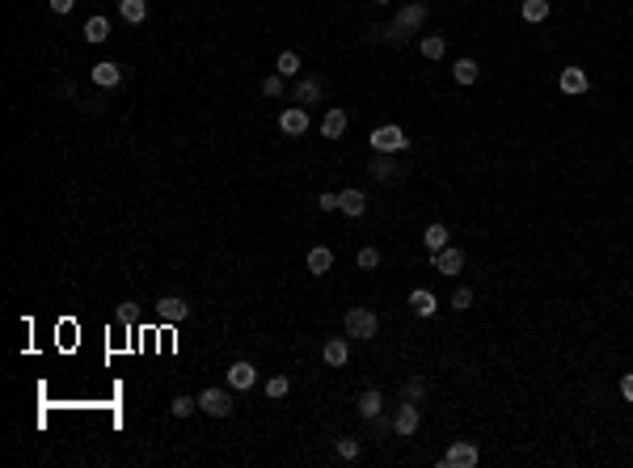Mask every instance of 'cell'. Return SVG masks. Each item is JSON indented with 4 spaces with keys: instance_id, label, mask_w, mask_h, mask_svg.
<instances>
[{
    "instance_id": "cell-1",
    "label": "cell",
    "mask_w": 633,
    "mask_h": 468,
    "mask_svg": "<svg viewBox=\"0 0 633 468\" xmlns=\"http://www.w3.org/2000/svg\"><path fill=\"white\" fill-rule=\"evenodd\" d=\"M422 21H426V4H422V0L401 4V9H397V17H393V26H389V38L405 43L409 34H418V30H422Z\"/></svg>"
},
{
    "instance_id": "cell-2",
    "label": "cell",
    "mask_w": 633,
    "mask_h": 468,
    "mask_svg": "<svg viewBox=\"0 0 633 468\" xmlns=\"http://www.w3.org/2000/svg\"><path fill=\"white\" fill-rule=\"evenodd\" d=\"M342 325H346V338H355V342H372L380 333V316L372 308H351L342 316Z\"/></svg>"
},
{
    "instance_id": "cell-3",
    "label": "cell",
    "mask_w": 633,
    "mask_h": 468,
    "mask_svg": "<svg viewBox=\"0 0 633 468\" xmlns=\"http://www.w3.org/2000/svg\"><path fill=\"white\" fill-rule=\"evenodd\" d=\"M372 148H376V152H405V148H409V135H405L401 127H393V123H389V127H376V131H372Z\"/></svg>"
},
{
    "instance_id": "cell-4",
    "label": "cell",
    "mask_w": 633,
    "mask_h": 468,
    "mask_svg": "<svg viewBox=\"0 0 633 468\" xmlns=\"http://www.w3.org/2000/svg\"><path fill=\"white\" fill-rule=\"evenodd\" d=\"M199 409L211 413V418H229V413H233V401H229L224 389H203L199 392Z\"/></svg>"
},
{
    "instance_id": "cell-5",
    "label": "cell",
    "mask_w": 633,
    "mask_h": 468,
    "mask_svg": "<svg viewBox=\"0 0 633 468\" xmlns=\"http://www.w3.org/2000/svg\"><path fill=\"white\" fill-rule=\"evenodd\" d=\"M477 460H481V456H477V447L461 439V443H452V447L444 452V460H439V464H444V468H473Z\"/></svg>"
},
{
    "instance_id": "cell-6",
    "label": "cell",
    "mask_w": 633,
    "mask_h": 468,
    "mask_svg": "<svg viewBox=\"0 0 633 468\" xmlns=\"http://www.w3.org/2000/svg\"><path fill=\"white\" fill-rule=\"evenodd\" d=\"M157 316L165 325H182L186 316H190V304L182 300V296H160L157 300Z\"/></svg>"
},
{
    "instance_id": "cell-7",
    "label": "cell",
    "mask_w": 633,
    "mask_h": 468,
    "mask_svg": "<svg viewBox=\"0 0 633 468\" xmlns=\"http://www.w3.org/2000/svg\"><path fill=\"white\" fill-rule=\"evenodd\" d=\"M418 422H422V413H418V401H405V405H397V418H393V430H397V435H414V430H418Z\"/></svg>"
},
{
    "instance_id": "cell-8",
    "label": "cell",
    "mask_w": 633,
    "mask_h": 468,
    "mask_svg": "<svg viewBox=\"0 0 633 468\" xmlns=\"http://www.w3.org/2000/svg\"><path fill=\"white\" fill-rule=\"evenodd\" d=\"M253 384H258V367H253V363H245V359H241V363H233V367H229V389L249 392Z\"/></svg>"
},
{
    "instance_id": "cell-9",
    "label": "cell",
    "mask_w": 633,
    "mask_h": 468,
    "mask_svg": "<svg viewBox=\"0 0 633 468\" xmlns=\"http://www.w3.org/2000/svg\"><path fill=\"white\" fill-rule=\"evenodd\" d=\"M431 262H435V270H439V274H461V266H465V253L448 245V249L431 253Z\"/></svg>"
},
{
    "instance_id": "cell-10",
    "label": "cell",
    "mask_w": 633,
    "mask_h": 468,
    "mask_svg": "<svg viewBox=\"0 0 633 468\" xmlns=\"http://www.w3.org/2000/svg\"><path fill=\"white\" fill-rule=\"evenodd\" d=\"M279 127H283V135H304V131H309V114H304L300 106H292V110L279 114Z\"/></svg>"
},
{
    "instance_id": "cell-11",
    "label": "cell",
    "mask_w": 633,
    "mask_h": 468,
    "mask_svg": "<svg viewBox=\"0 0 633 468\" xmlns=\"http://www.w3.org/2000/svg\"><path fill=\"white\" fill-rule=\"evenodd\" d=\"M372 177H376V182H385V186L401 177V169H397L393 152H376V160H372Z\"/></svg>"
},
{
    "instance_id": "cell-12",
    "label": "cell",
    "mask_w": 633,
    "mask_h": 468,
    "mask_svg": "<svg viewBox=\"0 0 633 468\" xmlns=\"http://www.w3.org/2000/svg\"><path fill=\"white\" fill-rule=\"evenodd\" d=\"M321 359H325V363H329V367H342V363H346V359H351V346H346V342H342V338H329V342H325V346H321Z\"/></svg>"
},
{
    "instance_id": "cell-13",
    "label": "cell",
    "mask_w": 633,
    "mask_h": 468,
    "mask_svg": "<svg viewBox=\"0 0 633 468\" xmlns=\"http://www.w3.org/2000/svg\"><path fill=\"white\" fill-rule=\"evenodd\" d=\"M557 84H561V93H587V89H591V80H587L583 68H566V72L557 77Z\"/></svg>"
},
{
    "instance_id": "cell-14",
    "label": "cell",
    "mask_w": 633,
    "mask_h": 468,
    "mask_svg": "<svg viewBox=\"0 0 633 468\" xmlns=\"http://www.w3.org/2000/svg\"><path fill=\"white\" fill-rule=\"evenodd\" d=\"M321 135L342 140V135H346V110H329V114L321 118Z\"/></svg>"
},
{
    "instance_id": "cell-15",
    "label": "cell",
    "mask_w": 633,
    "mask_h": 468,
    "mask_svg": "<svg viewBox=\"0 0 633 468\" xmlns=\"http://www.w3.org/2000/svg\"><path fill=\"white\" fill-rule=\"evenodd\" d=\"M338 211H346V216H363V211H368L363 190H342V194H338Z\"/></svg>"
},
{
    "instance_id": "cell-16",
    "label": "cell",
    "mask_w": 633,
    "mask_h": 468,
    "mask_svg": "<svg viewBox=\"0 0 633 468\" xmlns=\"http://www.w3.org/2000/svg\"><path fill=\"white\" fill-rule=\"evenodd\" d=\"M329 266H334V249L329 245L309 249V274H329Z\"/></svg>"
},
{
    "instance_id": "cell-17",
    "label": "cell",
    "mask_w": 633,
    "mask_h": 468,
    "mask_svg": "<svg viewBox=\"0 0 633 468\" xmlns=\"http://www.w3.org/2000/svg\"><path fill=\"white\" fill-rule=\"evenodd\" d=\"M119 80H123V68H119V64H110V60H106V64H93V84L114 89Z\"/></svg>"
},
{
    "instance_id": "cell-18",
    "label": "cell",
    "mask_w": 633,
    "mask_h": 468,
    "mask_svg": "<svg viewBox=\"0 0 633 468\" xmlns=\"http://www.w3.org/2000/svg\"><path fill=\"white\" fill-rule=\"evenodd\" d=\"M380 409H385V396H380V389H363V396H359V413L372 422V418H380Z\"/></svg>"
},
{
    "instance_id": "cell-19",
    "label": "cell",
    "mask_w": 633,
    "mask_h": 468,
    "mask_svg": "<svg viewBox=\"0 0 633 468\" xmlns=\"http://www.w3.org/2000/svg\"><path fill=\"white\" fill-rule=\"evenodd\" d=\"M409 308L418 312V316H435V312H439V300H435L431 291L418 287V291H409Z\"/></svg>"
},
{
    "instance_id": "cell-20",
    "label": "cell",
    "mask_w": 633,
    "mask_h": 468,
    "mask_svg": "<svg viewBox=\"0 0 633 468\" xmlns=\"http://www.w3.org/2000/svg\"><path fill=\"white\" fill-rule=\"evenodd\" d=\"M119 17H123L127 26H140V21L148 17V4H144V0H119Z\"/></svg>"
},
{
    "instance_id": "cell-21",
    "label": "cell",
    "mask_w": 633,
    "mask_h": 468,
    "mask_svg": "<svg viewBox=\"0 0 633 468\" xmlns=\"http://www.w3.org/2000/svg\"><path fill=\"white\" fill-rule=\"evenodd\" d=\"M422 245H426V253H439V249H448V228H444V224H426Z\"/></svg>"
},
{
    "instance_id": "cell-22",
    "label": "cell",
    "mask_w": 633,
    "mask_h": 468,
    "mask_svg": "<svg viewBox=\"0 0 633 468\" xmlns=\"http://www.w3.org/2000/svg\"><path fill=\"white\" fill-rule=\"evenodd\" d=\"M296 101L300 106H313V101H321V80L316 77H304L300 84H296Z\"/></svg>"
},
{
    "instance_id": "cell-23",
    "label": "cell",
    "mask_w": 633,
    "mask_h": 468,
    "mask_svg": "<svg viewBox=\"0 0 633 468\" xmlns=\"http://www.w3.org/2000/svg\"><path fill=\"white\" fill-rule=\"evenodd\" d=\"M84 38H89V43H106V38H110V21H106V17H89V21H84Z\"/></svg>"
},
{
    "instance_id": "cell-24",
    "label": "cell",
    "mask_w": 633,
    "mask_h": 468,
    "mask_svg": "<svg viewBox=\"0 0 633 468\" xmlns=\"http://www.w3.org/2000/svg\"><path fill=\"white\" fill-rule=\"evenodd\" d=\"M418 51H422L426 60H444V51H448V43H444L439 34H426V38L418 43Z\"/></svg>"
},
{
    "instance_id": "cell-25",
    "label": "cell",
    "mask_w": 633,
    "mask_h": 468,
    "mask_svg": "<svg viewBox=\"0 0 633 468\" xmlns=\"http://www.w3.org/2000/svg\"><path fill=\"white\" fill-rule=\"evenodd\" d=\"M519 13H524V21H545L549 17V0H524Z\"/></svg>"
},
{
    "instance_id": "cell-26",
    "label": "cell",
    "mask_w": 633,
    "mask_h": 468,
    "mask_svg": "<svg viewBox=\"0 0 633 468\" xmlns=\"http://www.w3.org/2000/svg\"><path fill=\"white\" fill-rule=\"evenodd\" d=\"M452 80H456V84H473V80H477V64H473V60H456Z\"/></svg>"
},
{
    "instance_id": "cell-27",
    "label": "cell",
    "mask_w": 633,
    "mask_h": 468,
    "mask_svg": "<svg viewBox=\"0 0 633 468\" xmlns=\"http://www.w3.org/2000/svg\"><path fill=\"white\" fill-rule=\"evenodd\" d=\"M275 72H279V77H296V72H300V55H296V51H283L279 64H275Z\"/></svg>"
},
{
    "instance_id": "cell-28",
    "label": "cell",
    "mask_w": 633,
    "mask_h": 468,
    "mask_svg": "<svg viewBox=\"0 0 633 468\" xmlns=\"http://www.w3.org/2000/svg\"><path fill=\"white\" fill-rule=\"evenodd\" d=\"M169 409H173V418H190V413L199 409V396H173Z\"/></svg>"
},
{
    "instance_id": "cell-29",
    "label": "cell",
    "mask_w": 633,
    "mask_h": 468,
    "mask_svg": "<svg viewBox=\"0 0 633 468\" xmlns=\"http://www.w3.org/2000/svg\"><path fill=\"white\" fill-rule=\"evenodd\" d=\"M355 262H359V270H376V266H380V249H372V245H368V249H359V257H355Z\"/></svg>"
},
{
    "instance_id": "cell-30",
    "label": "cell",
    "mask_w": 633,
    "mask_h": 468,
    "mask_svg": "<svg viewBox=\"0 0 633 468\" xmlns=\"http://www.w3.org/2000/svg\"><path fill=\"white\" fill-rule=\"evenodd\" d=\"M287 389H292V384H287V376H270V380H266V396H275V401H279V396H287Z\"/></svg>"
},
{
    "instance_id": "cell-31",
    "label": "cell",
    "mask_w": 633,
    "mask_h": 468,
    "mask_svg": "<svg viewBox=\"0 0 633 468\" xmlns=\"http://www.w3.org/2000/svg\"><path fill=\"white\" fill-rule=\"evenodd\" d=\"M359 452H363L359 439H338V456H342V460H359Z\"/></svg>"
},
{
    "instance_id": "cell-32",
    "label": "cell",
    "mask_w": 633,
    "mask_h": 468,
    "mask_svg": "<svg viewBox=\"0 0 633 468\" xmlns=\"http://www.w3.org/2000/svg\"><path fill=\"white\" fill-rule=\"evenodd\" d=\"M452 308L456 312L473 308V291H469V287H456V291H452Z\"/></svg>"
},
{
    "instance_id": "cell-33",
    "label": "cell",
    "mask_w": 633,
    "mask_h": 468,
    "mask_svg": "<svg viewBox=\"0 0 633 468\" xmlns=\"http://www.w3.org/2000/svg\"><path fill=\"white\" fill-rule=\"evenodd\" d=\"M422 396H426V380H418V376L405 380V401H422Z\"/></svg>"
},
{
    "instance_id": "cell-34",
    "label": "cell",
    "mask_w": 633,
    "mask_h": 468,
    "mask_svg": "<svg viewBox=\"0 0 633 468\" xmlns=\"http://www.w3.org/2000/svg\"><path fill=\"white\" fill-rule=\"evenodd\" d=\"M262 93H266V97H279V93H283V77H279V72H270V77L262 80Z\"/></svg>"
},
{
    "instance_id": "cell-35",
    "label": "cell",
    "mask_w": 633,
    "mask_h": 468,
    "mask_svg": "<svg viewBox=\"0 0 633 468\" xmlns=\"http://www.w3.org/2000/svg\"><path fill=\"white\" fill-rule=\"evenodd\" d=\"M621 396H625V401H633V372H625V376H621Z\"/></svg>"
},
{
    "instance_id": "cell-36",
    "label": "cell",
    "mask_w": 633,
    "mask_h": 468,
    "mask_svg": "<svg viewBox=\"0 0 633 468\" xmlns=\"http://www.w3.org/2000/svg\"><path fill=\"white\" fill-rule=\"evenodd\" d=\"M316 203H321V211H334V207H338V194H329V190H325Z\"/></svg>"
},
{
    "instance_id": "cell-37",
    "label": "cell",
    "mask_w": 633,
    "mask_h": 468,
    "mask_svg": "<svg viewBox=\"0 0 633 468\" xmlns=\"http://www.w3.org/2000/svg\"><path fill=\"white\" fill-rule=\"evenodd\" d=\"M47 4H51L55 13H72V4H77V0H47Z\"/></svg>"
},
{
    "instance_id": "cell-38",
    "label": "cell",
    "mask_w": 633,
    "mask_h": 468,
    "mask_svg": "<svg viewBox=\"0 0 633 468\" xmlns=\"http://www.w3.org/2000/svg\"><path fill=\"white\" fill-rule=\"evenodd\" d=\"M380 4H385V0H380Z\"/></svg>"
}]
</instances>
